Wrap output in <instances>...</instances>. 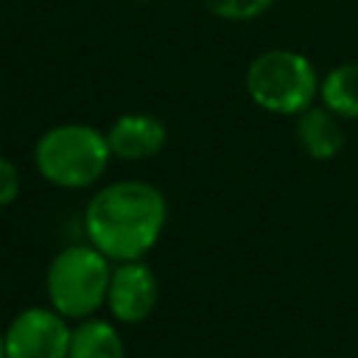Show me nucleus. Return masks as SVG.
Listing matches in <instances>:
<instances>
[{"instance_id":"f257e3e1","label":"nucleus","mask_w":358,"mask_h":358,"mask_svg":"<svg viewBox=\"0 0 358 358\" xmlns=\"http://www.w3.org/2000/svg\"><path fill=\"white\" fill-rule=\"evenodd\" d=\"M168 218V204L159 187L123 179L101 187L84 210V232L90 243L115 263L140 260L157 246Z\"/></svg>"},{"instance_id":"1a4fd4ad","label":"nucleus","mask_w":358,"mask_h":358,"mask_svg":"<svg viewBox=\"0 0 358 358\" xmlns=\"http://www.w3.org/2000/svg\"><path fill=\"white\" fill-rule=\"evenodd\" d=\"M67 358H126V347L112 322L90 316L73 327Z\"/></svg>"},{"instance_id":"4468645a","label":"nucleus","mask_w":358,"mask_h":358,"mask_svg":"<svg viewBox=\"0 0 358 358\" xmlns=\"http://www.w3.org/2000/svg\"><path fill=\"white\" fill-rule=\"evenodd\" d=\"M137 3H148V0H137Z\"/></svg>"},{"instance_id":"39448f33","label":"nucleus","mask_w":358,"mask_h":358,"mask_svg":"<svg viewBox=\"0 0 358 358\" xmlns=\"http://www.w3.org/2000/svg\"><path fill=\"white\" fill-rule=\"evenodd\" d=\"M67 319L53 308H25L3 330L6 358H67L70 355Z\"/></svg>"},{"instance_id":"f8f14e48","label":"nucleus","mask_w":358,"mask_h":358,"mask_svg":"<svg viewBox=\"0 0 358 358\" xmlns=\"http://www.w3.org/2000/svg\"><path fill=\"white\" fill-rule=\"evenodd\" d=\"M20 190H22V179H20L17 165L8 157L0 154V207L14 204L17 196H20Z\"/></svg>"},{"instance_id":"20e7f679","label":"nucleus","mask_w":358,"mask_h":358,"mask_svg":"<svg viewBox=\"0 0 358 358\" xmlns=\"http://www.w3.org/2000/svg\"><path fill=\"white\" fill-rule=\"evenodd\" d=\"M112 280V266L103 252L92 243H76L62 249L45 274V291L50 308L64 319H90L101 305H106V291Z\"/></svg>"},{"instance_id":"f03ea898","label":"nucleus","mask_w":358,"mask_h":358,"mask_svg":"<svg viewBox=\"0 0 358 358\" xmlns=\"http://www.w3.org/2000/svg\"><path fill=\"white\" fill-rule=\"evenodd\" d=\"M112 151L106 131L87 123H62L48 129L34 145V165L42 179L64 190L95 185L109 168Z\"/></svg>"},{"instance_id":"9d476101","label":"nucleus","mask_w":358,"mask_h":358,"mask_svg":"<svg viewBox=\"0 0 358 358\" xmlns=\"http://www.w3.org/2000/svg\"><path fill=\"white\" fill-rule=\"evenodd\" d=\"M319 101L341 120H358V62L330 67L322 78Z\"/></svg>"},{"instance_id":"6e6552de","label":"nucleus","mask_w":358,"mask_h":358,"mask_svg":"<svg viewBox=\"0 0 358 358\" xmlns=\"http://www.w3.org/2000/svg\"><path fill=\"white\" fill-rule=\"evenodd\" d=\"M296 143L299 148L316 159V162H330L336 159L344 145H347V134H344V123L336 112H330L327 106H310L302 115H296Z\"/></svg>"},{"instance_id":"9b49d317","label":"nucleus","mask_w":358,"mask_h":358,"mask_svg":"<svg viewBox=\"0 0 358 358\" xmlns=\"http://www.w3.org/2000/svg\"><path fill=\"white\" fill-rule=\"evenodd\" d=\"M204 8L221 20H229V22H246V20H255L260 14H266L277 0H201Z\"/></svg>"},{"instance_id":"423d86ee","label":"nucleus","mask_w":358,"mask_h":358,"mask_svg":"<svg viewBox=\"0 0 358 358\" xmlns=\"http://www.w3.org/2000/svg\"><path fill=\"white\" fill-rule=\"evenodd\" d=\"M157 299H159V282L151 266H145L143 260H129L112 268L106 308L115 322H123V324L145 322L154 313Z\"/></svg>"},{"instance_id":"7ed1b4c3","label":"nucleus","mask_w":358,"mask_h":358,"mask_svg":"<svg viewBox=\"0 0 358 358\" xmlns=\"http://www.w3.org/2000/svg\"><path fill=\"white\" fill-rule=\"evenodd\" d=\"M243 84L260 109L296 117L316 103L322 78L308 56L288 48H271L249 62Z\"/></svg>"},{"instance_id":"ddd939ff","label":"nucleus","mask_w":358,"mask_h":358,"mask_svg":"<svg viewBox=\"0 0 358 358\" xmlns=\"http://www.w3.org/2000/svg\"><path fill=\"white\" fill-rule=\"evenodd\" d=\"M0 358H6V341H3V333H0Z\"/></svg>"},{"instance_id":"0eeeda50","label":"nucleus","mask_w":358,"mask_h":358,"mask_svg":"<svg viewBox=\"0 0 358 358\" xmlns=\"http://www.w3.org/2000/svg\"><path fill=\"white\" fill-rule=\"evenodd\" d=\"M165 140H168L165 123L157 120L154 115H143V112H126V115L115 117L106 131L112 157L126 159V162H140V159L157 157L165 148Z\"/></svg>"}]
</instances>
